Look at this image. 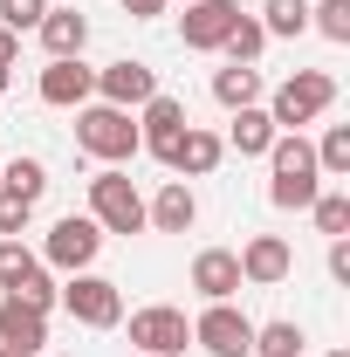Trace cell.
<instances>
[{
    "label": "cell",
    "mask_w": 350,
    "mask_h": 357,
    "mask_svg": "<svg viewBox=\"0 0 350 357\" xmlns=\"http://www.w3.org/2000/svg\"><path fill=\"white\" fill-rule=\"evenodd\" d=\"M268 165H275V178H268V199H275L282 213H309V199L323 192L316 144H309L303 131H275V144H268Z\"/></svg>",
    "instance_id": "6da1fadb"
},
{
    "label": "cell",
    "mask_w": 350,
    "mask_h": 357,
    "mask_svg": "<svg viewBox=\"0 0 350 357\" xmlns=\"http://www.w3.org/2000/svg\"><path fill=\"white\" fill-rule=\"evenodd\" d=\"M76 151L83 158H103V165L137 158V117L117 110V103H83L76 110Z\"/></svg>",
    "instance_id": "7a4b0ae2"
},
{
    "label": "cell",
    "mask_w": 350,
    "mask_h": 357,
    "mask_svg": "<svg viewBox=\"0 0 350 357\" xmlns=\"http://www.w3.org/2000/svg\"><path fill=\"white\" fill-rule=\"evenodd\" d=\"M330 103H337V83H330L323 69H296L289 83L268 96V124H275V131H303V124H316Z\"/></svg>",
    "instance_id": "3957f363"
},
{
    "label": "cell",
    "mask_w": 350,
    "mask_h": 357,
    "mask_svg": "<svg viewBox=\"0 0 350 357\" xmlns=\"http://www.w3.org/2000/svg\"><path fill=\"white\" fill-rule=\"evenodd\" d=\"M89 220L103 227V234H144V192L117 165H103V172L89 178Z\"/></svg>",
    "instance_id": "277c9868"
},
{
    "label": "cell",
    "mask_w": 350,
    "mask_h": 357,
    "mask_svg": "<svg viewBox=\"0 0 350 357\" xmlns=\"http://www.w3.org/2000/svg\"><path fill=\"white\" fill-rule=\"evenodd\" d=\"M62 310L76 316V323H89V330H117V323H124V289L83 268V275H69V289H62Z\"/></svg>",
    "instance_id": "5b68a950"
},
{
    "label": "cell",
    "mask_w": 350,
    "mask_h": 357,
    "mask_svg": "<svg viewBox=\"0 0 350 357\" xmlns=\"http://www.w3.org/2000/svg\"><path fill=\"white\" fill-rule=\"evenodd\" d=\"M192 344L206 357H248L254 351V316H241L234 303H206V316L192 323Z\"/></svg>",
    "instance_id": "8992f818"
},
{
    "label": "cell",
    "mask_w": 350,
    "mask_h": 357,
    "mask_svg": "<svg viewBox=\"0 0 350 357\" xmlns=\"http://www.w3.org/2000/svg\"><path fill=\"white\" fill-rule=\"evenodd\" d=\"M42 255L55 268H69V275H83L96 255H103V227L89 220V213H62V220L48 227V241H42Z\"/></svg>",
    "instance_id": "52a82bcc"
},
{
    "label": "cell",
    "mask_w": 350,
    "mask_h": 357,
    "mask_svg": "<svg viewBox=\"0 0 350 357\" xmlns=\"http://www.w3.org/2000/svg\"><path fill=\"white\" fill-rule=\"evenodd\" d=\"M131 344L144 357H178L192 344V323H185V310H172V303H151V310L131 316Z\"/></svg>",
    "instance_id": "ba28073f"
},
{
    "label": "cell",
    "mask_w": 350,
    "mask_h": 357,
    "mask_svg": "<svg viewBox=\"0 0 350 357\" xmlns=\"http://www.w3.org/2000/svg\"><path fill=\"white\" fill-rule=\"evenodd\" d=\"M178 137H185V103L158 89V96L144 103V117H137V151H151V158L165 165V158L178 151Z\"/></svg>",
    "instance_id": "9c48e42d"
},
{
    "label": "cell",
    "mask_w": 350,
    "mask_h": 357,
    "mask_svg": "<svg viewBox=\"0 0 350 357\" xmlns=\"http://www.w3.org/2000/svg\"><path fill=\"white\" fill-rule=\"evenodd\" d=\"M96 96L103 103H117V110H144L151 96H158V69L151 62H110V69H96Z\"/></svg>",
    "instance_id": "30bf717a"
},
{
    "label": "cell",
    "mask_w": 350,
    "mask_h": 357,
    "mask_svg": "<svg viewBox=\"0 0 350 357\" xmlns=\"http://www.w3.org/2000/svg\"><path fill=\"white\" fill-rule=\"evenodd\" d=\"M42 103L48 110H83L89 96H96V69H83V55H62V62H48L42 69Z\"/></svg>",
    "instance_id": "8fae6325"
},
{
    "label": "cell",
    "mask_w": 350,
    "mask_h": 357,
    "mask_svg": "<svg viewBox=\"0 0 350 357\" xmlns=\"http://www.w3.org/2000/svg\"><path fill=\"white\" fill-rule=\"evenodd\" d=\"M234 0H185V21H178V42L192 48V55H213L227 42V28H234Z\"/></svg>",
    "instance_id": "7c38bea8"
},
{
    "label": "cell",
    "mask_w": 350,
    "mask_h": 357,
    "mask_svg": "<svg viewBox=\"0 0 350 357\" xmlns=\"http://www.w3.org/2000/svg\"><path fill=\"white\" fill-rule=\"evenodd\" d=\"M234 261H241V282H248V289H275V282H289L296 255H289V241H282V234H254Z\"/></svg>",
    "instance_id": "4fadbf2b"
},
{
    "label": "cell",
    "mask_w": 350,
    "mask_h": 357,
    "mask_svg": "<svg viewBox=\"0 0 350 357\" xmlns=\"http://www.w3.org/2000/svg\"><path fill=\"white\" fill-rule=\"evenodd\" d=\"M0 351L7 357H42L48 351V316L7 296V303H0Z\"/></svg>",
    "instance_id": "5bb4252c"
},
{
    "label": "cell",
    "mask_w": 350,
    "mask_h": 357,
    "mask_svg": "<svg viewBox=\"0 0 350 357\" xmlns=\"http://www.w3.org/2000/svg\"><path fill=\"white\" fill-rule=\"evenodd\" d=\"M192 220H199V199L185 178H165L158 199H144V227H158V234H192Z\"/></svg>",
    "instance_id": "9a60e30c"
},
{
    "label": "cell",
    "mask_w": 350,
    "mask_h": 357,
    "mask_svg": "<svg viewBox=\"0 0 350 357\" xmlns=\"http://www.w3.org/2000/svg\"><path fill=\"white\" fill-rule=\"evenodd\" d=\"M192 289H199L206 303H234V289H248L234 248H199V255H192Z\"/></svg>",
    "instance_id": "2e32d148"
},
{
    "label": "cell",
    "mask_w": 350,
    "mask_h": 357,
    "mask_svg": "<svg viewBox=\"0 0 350 357\" xmlns=\"http://www.w3.org/2000/svg\"><path fill=\"white\" fill-rule=\"evenodd\" d=\"M35 35H42L48 62H62V55H83V42H89V14H83V7H48Z\"/></svg>",
    "instance_id": "e0dca14e"
},
{
    "label": "cell",
    "mask_w": 350,
    "mask_h": 357,
    "mask_svg": "<svg viewBox=\"0 0 350 357\" xmlns=\"http://www.w3.org/2000/svg\"><path fill=\"white\" fill-rule=\"evenodd\" d=\"M220 158H227V144H220L213 131H199V124H185V137H178V151L165 158L178 178H206V172H220Z\"/></svg>",
    "instance_id": "ac0fdd59"
},
{
    "label": "cell",
    "mask_w": 350,
    "mask_h": 357,
    "mask_svg": "<svg viewBox=\"0 0 350 357\" xmlns=\"http://www.w3.org/2000/svg\"><path fill=\"white\" fill-rule=\"evenodd\" d=\"M213 103H220V110L261 103V69H254V62H227V69H213Z\"/></svg>",
    "instance_id": "d6986e66"
},
{
    "label": "cell",
    "mask_w": 350,
    "mask_h": 357,
    "mask_svg": "<svg viewBox=\"0 0 350 357\" xmlns=\"http://www.w3.org/2000/svg\"><path fill=\"white\" fill-rule=\"evenodd\" d=\"M227 151H241V158H268V144H275V124H268L261 103H248V110H234V131L220 137Z\"/></svg>",
    "instance_id": "ffe728a7"
},
{
    "label": "cell",
    "mask_w": 350,
    "mask_h": 357,
    "mask_svg": "<svg viewBox=\"0 0 350 357\" xmlns=\"http://www.w3.org/2000/svg\"><path fill=\"white\" fill-rule=\"evenodd\" d=\"M261 35H268V42H296V35H309V0H261Z\"/></svg>",
    "instance_id": "44dd1931"
},
{
    "label": "cell",
    "mask_w": 350,
    "mask_h": 357,
    "mask_svg": "<svg viewBox=\"0 0 350 357\" xmlns=\"http://www.w3.org/2000/svg\"><path fill=\"white\" fill-rule=\"evenodd\" d=\"M0 192H14V199L35 206V199L48 192V165L42 158H7V165H0Z\"/></svg>",
    "instance_id": "7402d4cb"
},
{
    "label": "cell",
    "mask_w": 350,
    "mask_h": 357,
    "mask_svg": "<svg viewBox=\"0 0 350 357\" xmlns=\"http://www.w3.org/2000/svg\"><path fill=\"white\" fill-rule=\"evenodd\" d=\"M303 323H289V316H282V323H254V351L248 357H303Z\"/></svg>",
    "instance_id": "603a6c76"
},
{
    "label": "cell",
    "mask_w": 350,
    "mask_h": 357,
    "mask_svg": "<svg viewBox=\"0 0 350 357\" xmlns=\"http://www.w3.org/2000/svg\"><path fill=\"white\" fill-rule=\"evenodd\" d=\"M261 48H268L261 21H254V14H234V28H227V42H220V55H227V62H261Z\"/></svg>",
    "instance_id": "cb8c5ba5"
},
{
    "label": "cell",
    "mask_w": 350,
    "mask_h": 357,
    "mask_svg": "<svg viewBox=\"0 0 350 357\" xmlns=\"http://www.w3.org/2000/svg\"><path fill=\"white\" fill-rule=\"evenodd\" d=\"M7 296H14V303H28V310H55V303H62V289H55V282H48V268L42 261H35V268H28V275H21V282H14V289H7Z\"/></svg>",
    "instance_id": "d4e9b609"
},
{
    "label": "cell",
    "mask_w": 350,
    "mask_h": 357,
    "mask_svg": "<svg viewBox=\"0 0 350 357\" xmlns=\"http://www.w3.org/2000/svg\"><path fill=\"white\" fill-rule=\"evenodd\" d=\"M316 172L350 178V124H330V131H323V144H316Z\"/></svg>",
    "instance_id": "484cf974"
},
{
    "label": "cell",
    "mask_w": 350,
    "mask_h": 357,
    "mask_svg": "<svg viewBox=\"0 0 350 357\" xmlns=\"http://www.w3.org/2000/svg\"><path fill=\"white\" fill-rule=\"evenodd\" d=\"M309 213H316V227H323L330 241H344V234H350V192H316Z\"/></svg>",
    "instance_id": "4316f807"
},
{
    "label": "cell",
    "mask_w": 350,
    "mask_h": 357,
    "mask_svg": "<svg viewBox=\"0 0 350 357\" xmlns=\"http://www.w3.org/2000/svg\"><path fill=\"white\" fill-rule=\"evenodd\" d=\"M309 28L330 35V42H350V0H316L309 7Z\"/></svg>",
    "instance_id": "83f0119b"
},
{
    "label": "cell",
    "mask_w": 350,
    "mask_h": 357,
    "mask_svg": "<svg viewBox=\"0 0 350 357\" xmlns=\"http://www.w3.org/2000/svg\"><path fill=\"white\" fill-rule=\"evenodd\" d=\"M48 0H0V28L7 35H28V28H42Z\"/></svg>",
    "instance_id": "f1b7e54d"
},
{
    "label": "cell",
    "mask_w": 350,
    "mask_h": 357,
    "mask_svg": "<svg viewBox=\"0 0 350 357\" xmlns=\"http://www.w3.org/2000/svg\"><path fill=\"white\" fill-rule=\"evenodd\" d=\"M28 220H35V206H28V199H14V192H0V241H21Z\"/></svg>",
    "instance_id": "f546056e"
},
{
    "label": "cell",
    "mask_w": 350,
    "mask_h": 357,
    "mask_svg": "<svg viewBox=\"0 0 350 357\" xmlns=\"http://www.w3.org/2000/svg\"><path fill=\"white\" fill-rule=\"evenodd\" d=\"M28 268H35V255H28L21 241H0V289H14V282H21Z\"/></svg>",
    "instance_id": "4dcf8cb0"
},
{
    "label": "cell",
    "mask_w": 350,
    "mask_h": 357,
    "mask_svg": "<svg viewBox=\"0 0 350 357\" xmlns=\"http://www.w3.org/2000/svg\"><path fill=\"white\" fill-rule=\"evenodd\" d=\"M330 275L350 282V241H330Z\"/></svg>",
    "instance_id": "1f68e13d"
},
{
    "label": "cell",
    "mask_w": 350,
    "mask_h": 357,
    "mask_svg": "<svg viewBox=\"0 0 350 357\" xmlns=\"http://www.w3.org/2000/svg\"><path fill=\"white\" fill-rule=\"evenodd\" d=\"M124 14H131V21H158V14H165V0H124Z\"/></svg>",
    "instance_id": "d6a6232c"
},
{
    "label": "cell",
    "mask_w": 350,
    "mask_h": 357,
    "mask_svg": "<svg viewBox=\"0 0 350 357\" xmlns=\"http://www.w3.org/2000/svg\"><path fill=\"white\" fill-rule=\"evenodd\" d=\"M14 55H21V35H7V28H0V69H14Z\"/></svg>",
    "instance_id": "836d02e7"
},
{
    "label": "cell",
    "mask_w": 350,
    "mask_h": 357,
    "mask_svg": "<svg viewBox=\"0 0 350 357\" xmlns=\"http://www.w3.org/2000/svg\"><path fill=\"white\" fill-rule=\"evenodd\" d=\"M7 83H14V69H0V89H7Z\"/></svg>",
    "instance_id": "e575fe53"
},
{
    "label": "cell",
    "mask_w": 350,
    "mask_h": 357,
    "mask_svg": "<svg viewBox=\"0 0 350 357\" xmlns=\"http://www.w3.org/2000/svg\"><path fill=\"white\" fill-rule=\"evenodd\" d=\"M330 357H350V351H330Z\"/></svg>",
    "instance_id": "d590c367"
},
{
    "label": "cell",
    "mask_w": 350,
    "mask_h": 357,
    "mask_svg": "<svg viewBox=\"0 0 350 357\" xmlns=\"http://www.w3.org/2000/svg\"><path fill=\"white\" fill-rule=\"evenodd\" d=\"M0 357H7V351H0Z\"/></svg>",
    "instance_id": "8d00e7d4"
},
{
    "label": "cell",
    "mask_w": 350,
    "mask_h": 357,
    "mask_svg": "<svg viewBox=\"0 0 350 357\" xmlns=\"http://www.w3.org/2000/svg\"><path fill=\"white\" fill-rule=\"evenodd\" d=\"M137 357H144V351H137Z\"/></svg>",
    "instance_id": "74e56055"
}]
</instances>
